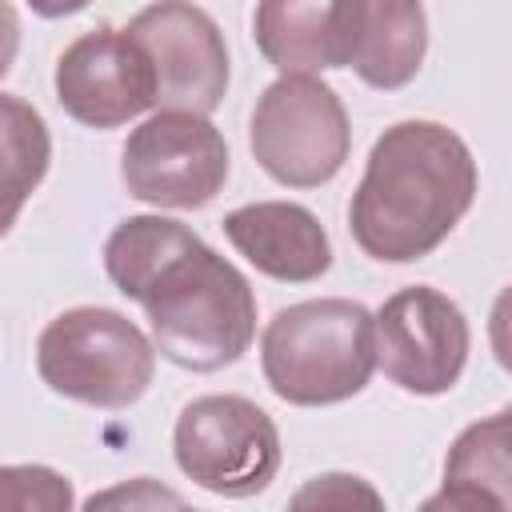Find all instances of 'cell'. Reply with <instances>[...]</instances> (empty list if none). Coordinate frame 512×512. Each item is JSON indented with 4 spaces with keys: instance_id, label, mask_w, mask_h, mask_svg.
Masks as SVG:
<instances>
[{
    "instance_id": "cell-14",
    "label": "cell",
    "mask_w": 512,
    "mask_h": 512,
    "mask_svg": "<svg viewBox=\"0 0 512 512\" xmlns=\"http://www.w3.org/2000/svg\"><path fill=\"white\" fill-rule=\"evenodd\" d=\"M52 136L44 116L20 100L0 92V240L12 232L20 208L48 176Z\"/></svg>"
},
{
    "instance_id": "cell-15",
    "label": "cell",
    "mask_w": 512,
    "mask_h": 512,
    "mask_svg": "<svg viewBox=\"0 0 512 512\" xmlns=\"http://www.w3.org/2000/svg\"><path fill=\"white\" fill-rule=\"evenodd\" d=\"M512 468H508V408L468 424L448 460H444V484H460V488H476L488 492L496 500L512 504Z\"/></svg>"
},
{
    "instance_id": "cell-8",
    "label": "cell",
    "mask_w": 512,
    "mask_h": 512,
    "mask_svg": "<svg viewBox=\"0 0 512 512\" xmlns=\"http://www.w3.org/2000/svg\"><path fill=\"white\" fill-rule=\"evenodd\" d=\"M372 336L384 376L416 396H440L456 388L472 348L460 304L428 284H412L388 296L372 316Z\"/></svg>"
},
{
    "instance_id": "cell-10",
    "label": "cell",
    "mask_w": 512,
    "mask_h": 512,
    "mask_svg": "<svg viewBox=\"0 0 512 512\" xmlns=\"http://www.w3.org/2000/svg\"><path fill=\"white\" fill-rule=\"evenodd\" d=\"M56 100L88 128H120L156 104V80L140 44L124 28L100 24L60 52Z\"/></svg>"
},
{
    "instance_id": "cell-2",
    "label": "cell",
    "mask_w": 512,
    "mask_h": 512,
    "mask_svg": "<svg viewBox=\"0 0 512 512\" xmlns=\"http://www.w3.org/2000/svg\"><path fill=\"white\" fill-rule=\"evenodd\" d=\"M468 144L436 120H400L368 152L348 204L352 240L384 264H412L436 252L476 200Z\"/></svg>"
},
{
    "instance_id": "cell-3",
    "label": "cell",
    "mask_w": 512,
    "mask_h": 512,
    "mask_svg": "<svg viewBox=\"0 0 512 512\" xmlns=\"http://www.w3.org/2000/svg\"><path fill=\"white\" fill-rule=\"evenodd\" d=\"M268 388L296 408L352 400L376 372L372 312L344 296H320L280 308L260 336Z\"/></svg>"
},
{
    "instance_id": "cell-13",
    "label": "cell",
    "mask_w": 512,
    "mask_h": 512,
    "mask_svg": "<svg viewBox=\"0 0 512 512\" xmlns=\"http://www.w3.org/2000/svg\"><path fill=\"white\" fill-rule=\"evenodd\" d=\"M252 36L280 76H316L336 68V4H256Z\"/></svg>"
},
{
    "instance_id": "cell-6",
    "label": "cell",
    "mask_w": 512,
    "mask_h": 512,
    "mask_svg": "<svg viewBox=\"0 0 512 512\" xmlns=\"http://www.w3.org/2000/svg\"><path fill=\"white\" fill-rule=\"evenodd\" d=\"M180 472L204 492L244 500L272 484L280 468V432L248 396H200L172 432Z\"/></svg>"
},
{
    "instance_id": "cell-9",
    "label": "cell",
    "mask_w": 512,
    "mask_h": 512,
    "mask_svg": "<svg viewBox=\"0 0 512 512\" xmlns=\"http://www.w3.org/2000/svg\"><path fill=\"white\" fill-rule=\"evenodd\" d=\"M148 56L156 80V112L208 116L228 92V48L216 20L180 0L152 4L124 28Z\"/></svg>"
},
{
    "instance_id": "cell-4",
    "label": "cell",
    "mask_w": 512,
    "mask_h": 512,
    "mask_svg": "<svg viewBox=\"0 0 512 512\" xmlns=\"http://www.w3.org/2000/svg\"><path fill=\"white\" fill-rule=\"evenodd\" d=\"M40 380L76 404L120 412L132 408L156 372L152 340L116 308H68L36 340Z\"/></svg>"
},
{
    "instance_id": "cell-19",
    "label": "cell",
    "mask_w": 512,
    "mask_h": 512,
    "mask_svg": "<svg viewBox=\"0 0 512 512\" xmlns=\"http://www.w3.org/2000/svg\"><path fill=\"white\" fill-rule=\"evenodd\" d=\"M416 512H508V500H496V496L476 492V488L444 484V488L432 492Z\"/></svg>"
},
{
    "instance_id": "cell-11",
    "label": "cell",
    "mask_w": 512,
    "mask_h": 512,
    "mask_svg": "<svg viewBox=\"0 0 512 512\" xmlns=\"http://www.w3.org/2000/svg\"><path fill=\"white\" fill-rule=\"evenodd\" d=\"M428 52V16L416 0H340L336 68H352L372 88H404Z\"/></svg>"
},
{
    "instance_id": "cell-17",
    "label": "cell",
    "mask_w": 512,
    "mask_h": 512,
    "mask_svg": "<svg viewBox=\"0 0 512 512\" xmlns=\"http://www.w3.org/2000/svg\"><path fill=\"white\" fill-rule=\"evenodd\" d=\"M288 512H388V508H384V496L364 476L320 472L292 492Z\"/></svg>"
},
{
    "instance_id": "cell-5",
    "label": "cell",
    "mask_w": 512,
    "mask_h": 512,
    "mask_svg": "<svg viewBox=\"0 0 512 512\" xmlns=\"http://www.w3.org/2000/svg\"><path fill=\"white\" fill-rule=\"evenodd\" d=\"M248 144L256 164L288 188L328 184L352 148L344 100L316 76H280L252 108Z\"/></svg>"
},
{
    "instance_id": "cell-1",
    "label": "cell",
    "mask_w": 512,
    "mask_h": 512,
    "mask_svg": "<svg viewBox=\"0 0 512 512\" xmlns=\"http://www.w3.org/2000/svg\"><path fill=\"white\" fill-rule=\"evenodd\" d=\"M112 284L148 312L152 348L192 372L236 364L256 336V296L188 224L132 216L104 244Z\"/></svg>"
},
{
    "instance_id": "cell-16",
    "label": "cell",
    "mask_w": 512,
    "mask_h": 512,
    "mask_svg": "<svg viewBox=\"0 0 512 512\" xmlns=\"http://www.w3.org/2000/svg\"><path fill=\"white\" fill-rule=\"evenodd\" d=\"M72 480L48 464H0V512H72Z\"/></svg>"
},
{
    "instance_id": "cell-18",
    "label": "cell",
    "mask_w": 512,
    "mask_h": 512,
    "mask_svg": "<svg viewBox=\"0 0 512 512\" xmlns=\"http://www.w3.org/2000/svg\"><path fill=\"white\" fill-rule=\"evenodd\" d=\"M84 512H188L184 496L152 476H136L112 488H100L84 500Z\"/></svg>"
},
{
    "instance_id": "cell-12",
    "label": "cell",
    "mask_w": 512,
    "mask_h": 512,
    "mask_svg": "<svg viewBox=\"0 0 512 512\" xmlns=\"http://www.w3.org/2000/svg\"><path fill=\"white\" fill-rule=\"evenodd\" d=\"M232 248L264 276L284 284H312L332 268V244L324 224L292 200H256L224 216Z\"/></svg>"
},
{
    "instance_id": "cell-7",
    "label": "cell",
    "mask_w": 512,
    "mask_h": 512,
    "mask_svg": "<svg viewBox=\"0 0 512 512\" xmlns=\"http://www.w3.org/2000/svg\"><path fill=\"white\" fill-rule=\"evenodd\" d=\"M228 144L208 116L156 112L120 152L128 196L152 208H204L228 180Z\"/></svg>"
},
{
    "instance_id": "cell-20",
    "label": "cell",
    "mask_w": 512,
    "mask_h": 512,
    "mask_svg": "<svg viewBox=\"0 0 512 512\" xmlns=\"http://www.w3.org/2000/svg\"><path fill=\"white\" fill-rule=\"evenodd\" d=\"M188 512H196V508H188Z\"/></svg>"
}]
</instances>
